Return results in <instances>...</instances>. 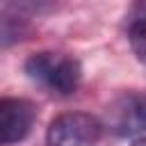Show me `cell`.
Returning <instances> with one entry per match:
<instances>
[{"label":"cell","mask_w":146,"mask_h":146,"mask_svg":"<svg viewBox=\"0 0 146 146\" xmlns=\"http://www.w3.org/2000/svg\"><path fill=\"white\" fill-rule=\"evenodd\" d=\"M132 146H146V137H141V139H135V141H132Z\"/></svg>","instance_id":"52a82bcc"},{"label":"cell","mask_w":146,"mask_h":146,"mask_svg":"<svg viewBox=\"0 0 146 146\" xmlns=\"http://www.w3.org/2000/svg\"><path fill=\"white\" fill-rule=\"evenodd\" d=\"M25 73L41 82L43 87H48L55 94L68 96L78 89L80 80H82V68L80 62L59 52H34L27 62H25Z\"/></svg>","instance_id":"6da1fadb"},{"label":"cell","mask_w":146,"mask_h":146,"mask_svg":"<svg viewBox=\"0 0 146 146\" xmlns=\"http://www.w3.org/2000/svg\"><path fill=\"white\" fill-rule=\"evenodd\" d=\"M135 16H137V21H146V0H137Z\"/></svg>","instance_id":"8992f818"},{"label":"cell","mask_w":146,"mask_h":146,"mask_svg":"<svg viewBox=\"0 0 146 146\" xmlns=\"http://www.w3.org/2000/svg\"><path fill=\"white\" fill-rule=\"evenodd\" d=\"M110 128L116 135H135L146 130V96L128 94L110 110Z\"/></svg>","instance_id":"277c9868"},{"label":"cell","mask_w":146,"mask_h":146,"mask_svg":"<svg viewBox=\"0 0 146 146\" xmlns=\"http://www.w3.org/2000/svg\"><path fill=\"white\" fill-rule=\"evenodd\" d=\"M36 121V105L25 98H0V146L25 139Z\"/></svg>","instance_id":"3957f363"},{"label":"cell","mask_w":146,"mask_h":146,"mask_svg":"<svg viewBox=\"0 0 146 146\" xmlns=\"http://www.w3.org/2000/svg\"><path fill=\"white\" fill-rule=\"evenodd\" d=\"M103 137V123L87 112H66L50 121L46 146H96Z\"/></svg>","instance_id":"7a4b0ae2"},{"label":"cell","mask_w":146,"mask_h":146,"mask_svg":"<svg viewBox=\"0 0 146 146\" xmlns=\"http://www.w3.org/2000/svg\"><path fill=\"white\" fill-rule=\"evenodd\" d=\"M128 41L132 52L137 55V59L141 64H146V21H132L130 32H128Z\"/></svg>","instance_id":"5b68a950"}]
</instances>
